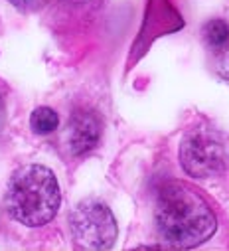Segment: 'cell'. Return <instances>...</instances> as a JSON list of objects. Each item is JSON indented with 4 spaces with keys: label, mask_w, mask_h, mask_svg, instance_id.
Wrapping results in <instances>:
<instances>
[{
    "label": "cell",
    "mask_w": 229,
    "mask_h": 251,
    "mask_svg": "<svg viewBox=\"0 0 229 251\" xmlns=\"http://www.w3.org/2000/svg\"><path fill=\"white\" fill-rule=\"evenodd\" d=\"M154 226L160 239L170 247L194 249L215 235L217 218L194 186L172 180L158 190Z\"/></svg>",
    "instance_id": "obj_1"
},
{
    "label": "cell",
    "mask_w": 229,
    "mask_h": 251,
    "mask_svg": "<svg viewBox=\"0 0 229 251\" xmlns=\"http://www.w3.org/2000/svg\"><path fill=\"white\" fill-rule=\"evenodd\" d=\"M4 204L10 218L26 227L49 224L62 206V192L55 174L42 164L18 168L8 180Z\"/></svg>",
    "instance_id": "obj_2"
},
{
    "label": "cell",
    "mask_w": 229,
    "mask_h": 251,
    "mask_svg": "<svg viewBox=\"0 0 229 251\" xmlns=\"http://www.w3.org/2000/svg\"><path fill=\"white\" fill-rule=\"evenodd\" d=\"M178 154L182 168L194 178L219 176L229 164V147L223 135L209 125L190 129L180 143Z\"/></svg>",
    "instance_id": "obj_3"
},
{
    "label": "cell",
    "mask_w": 229,
    "mask_h": 251,
    "mask_svg": "<svg viewBox=\"0 0 229 251\" xmlns=\"http://www.w3.org/2000/svg\"><path fill=\"white\" fill-rule=\"evenodd\" d=\"M69 229L79 249H111L119 233L111 208L95 198H87L71 210Z\"/></svg>",
    "instance_id": "obj_4"
},
{
    "label": "cell",
    "mask_w": 229,
    "mask_h": 251,
    "mask_svg": "<svg viewBox=\"0 0 229 251\" xmlns=\"http://www.w3.org/2000/svg\"><path fill=\"white\" fill-rule=\"evenodd\" d=\"M202 42L215 74L229 79V22L223 18L206 22L202 28Z\"/></svg>",
    "instance_id": "obj_5"
},
{
    "label": "cell",
    "mask_w": 229,
    "mask_h": 251,
    "mask_svg": "<svg viewBox=\"0 0 229 251\" xmlns=\"http://www.w3.org/2000/svg\"><path fill=\"white\" fill-rule=\"evenodd\" d=\"M101 137V123L99 119L89 111H77L73 113L69 125H68V141L73 154H83L91 151Z\"/></svg>",
    "instance_id": "obj_6"
},
{
    "label": "cell",
    "mask_w": 229,
    "mask_h": 251,
    "mask_svg": "<svg viewBox=\"0 0 229 251\" xmlns=\"http://www.w3.org/2000/svg\"><path fill=\"white\" fill-rule=\"evenodd\" d=\"M57 125H60V117L51 107H38L30 117V127L36 135H49L57 129Z\"/></svg>",
    "instance_id": "obj_7"
}]
</instances>
